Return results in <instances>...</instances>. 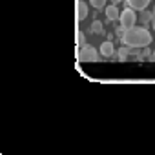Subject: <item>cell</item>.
I'll list each match as a JSON object with an SVG mask.
<instances>
[{
  "label": "cell",
  "instance_id": "1",
  "mask_svg": "<svg viewBox=\"0 0 155 155\" xmlns=\"http://www.w3.org/2000/svg\"><path fill=\"white\" fill-rule=\"evenodd\" d=\"M122 44L128 46L130 49H137V48H148V44H151V33L146 28H130L124 31V35L120 37Z\"/></svg>",
  "mask_w": 155,
  "mask_h": 155
},
{
  "label": "cell",
  "instance_id": "2",
  "mask_svg": "<svg viewBox=\"0 0 155 155\" xmlns=\"http://www.w3.org/2000/svg\"><path fill=\"white\" fill-rule=\"evenodd\" d=\"M119 22H120V26H122L124 29H130V28H133V26H135V22H137L135 9H131V8H124V9L120 11Z\"/></svg>",
  "mask_w": 155,
  "mask_h": 155
},
{
  "label": "cell",
  "instance_id": "3",
  "mask_svg": "<svg viewBox=\"0 0 155 155\" xmlns=\"http://www.w3.org/2000/svg\"><path fill=\"white\" fill-rule=\"evenodd\" d=\"M79 60H81V62H95V60H101V55L97 53L95 48L84 46V48H81V51H79Z\"/></svg>",
  "mask_w": 155,
  "mask_h": 155
},
{
  "label": "cell",
  "instance_id": "4",
  "mask_svg": "<svg viewBox=\"0 0 155 155\" xmlns=\"http://www.w3.org/2000/svg\"><path fill=\"white\" fill-rule=\"evenodd\" d=\"M88 17V4L84 0H77V20H84Z\"/></svg>",
  "mask_w": 155,
  "mask_h": 155
},
{
  "label": "cell",
  "instance_id": "5",
  "mask_svg": "<svg viewBox=\"0 0 155 155\" xmlns=\"http://www.w3.org/2000/svg\"><path fill=\"white\" fill-rule=\"evenodd\" d=\"M126 2H128V6H130L131 9H135V11H142V9L148 8L150 0H126Z\"/></svg>",
  "mask_w": 155,
  "mask_h": 155
},
{
  "label": "cell",
  "instance_id": "6",
  "mask_svg": "<svg viewBox=\"0 0 155 155\" xmlns=\"http://www.w3.org/2000/svg\"><path fill=\"white\" fill-rule=\"evenodd\" d=\"M104 11H106V17H108V20H119V17H120V11L117 9V6H115V4H111V6H106V8H104Z\"/></svg>",
  "mask_w": 155,
  "mask_h": 155
},
{
  "label": "cell",
  "instance_id": "7",
  "mask_svg": "<svg viewBox=\"0 0 155 155\" xmlns=\"http://www.w3.org/2000/svg\"><path fill=\"white\" fill-rule=\"evenodd\" d=\"M113 53H115V48H113L111 40H106L101 44V55L102 57H113Z\"/></svg>",
  "mask_w": 155,
  "mask_h": 155
},
{
  "label": "cell",
  "instance_id": "8",
  "mask_svg": "<svg viewBox=\"0 0 155 155\" xmlns=\"http://www.w3.org/2000/svg\"><path fill=\"white\" fill-rule=\"evenodd\" d=\"M91 33H95V35H104V28H102V22H101V20H93V22H91Z\"/></svg>",
  "mask_w": 155,
  "mask_h": 155
},
{
  "label": "cell",
  "instance_id": "9",
  "mask_svg": "<svg viewBox=\"0 0 155 155\" xmlns=\"http://www.w3.org/2000/svg\"><path fill=\"white\" fill-rule=\"evenodd\" d=\"M117 55H119V60H128V58H130V48H128V46H122V48L117 51Z\"/></svg>",
  "mask_w": 155,
  "mask_h": 155
},
{
  "label": "cell",
  "instance_id": "10",
  "mask_svg": "<svg viewBox=\"0 0 155 155\" xmlns=\"http://www.w3.org/2000/svg\"><path fill=\"white\" fill-rule=\"evenodd\" d=\"M140 22H142V24H148V22H151V11H146V9H142V11H140Z\"/></svg>",
  "mask_w": 155,
  "mask_h": 155
},
{
  "label": "cell",
  "instance_id": "11",
  "mask_svg": "<svg viewBox=\"0 0 155 155\" xmlns=\"http://www.w3.org/2000/svg\"><path fill=\"white\" fill-rule=\"evenodd\" d=\"M77 44H79L81 48H84V44H86V37H84L82 31H77Z\"/></svg>",
  "mask_w": 155,
  "mask_h": 155
},
{
  "label": "cell",
  "instance_id": "12",
  "mask_svg": "<svg viewBox=\"0 0 155 155\" xmlns=\"http://www.w3.org/2000/svg\"><path fill=\"white\" fill-rule=\"evenodd\" d=\"M91 6L97 9H104L106 8V0H91Z\"/></svg>",
  "mask_w": 155,
  "mask_h": 155
},
{
  "label": "cell",
  "instance_id": "13",
  "mask_svg": "<svg viewBox=\"0 0 155 155\" xmlns=\"http://www.w3.org/2000/svg\"><path fill=\"white\" fill-rule=\"evenodd\" d=\"M151 26H153V29H155V6H153V9H151Z\"/></svg>",
  "mask_w": 155,
  "mask_h": 155
},
{
  "label": "cell",
  "instance_id": "14",
  "mask_svg": "<svg viewBox=\"0 0 155 155\" xmlns=\"http://www.w3.org/2000/svg\"><path fill=\"white\" fill-rule=\"evenodd\" d=\"M119 2H122V0H111V4H115V6H117Z\"/></svg>",
  "mask_w": 155,
  "mask_h": 155
},
{
  "label": "cell",
  "instance_id": "15",
  "mask_svg": "<svg viewBox=\"0 0 155 155\" xmlns=\"http://www.w3.org/2000/svg\"><path fill=\"white\" fill-rule=\"evenodd\" d=\"M151 57H153V60H155V51H153V53H151Z\"/></svg>",
  "mask_w": 155,
  "mask_h": 155
}]
</instances>
